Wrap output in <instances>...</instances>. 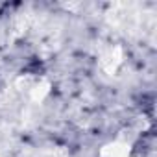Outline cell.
Instances as JSON below:
<instances>
[{
  "label": "cell",
  "instance_id": "obj_1",
  "mask_svg": "<svg viewBox=\"0 0 157 157\" xmlns=\"http://www.w3.org/2000/svg\"><path fill=\"white\" fill-rule=\"evenodd\" d=\"M122 61H124V52H122V48H120V46H111L109 50L104 52L100 65H102V68H104L107 74H115V72L118 70V67L122 65Z\"/></svg>",
  "mask_w": 157,
  "mask_h": 157
},
{
  "label": "cell",
  "instance_id": "obj_2",
  "mask_svg": "<svg viewBox=\"0 0 157 157\" xmlns=\"http://www.w3.org/2000/svg\"><path fill=\"white\" fill-rule=\"evenodd\" d=\"M100 157H129V144L122 140H113L107 142L100 148Z\"/></svg>",
  "mask_w": 157,
  "mask_h": 157
},
{
  "label": "cell",
  "instance_id": "obj_3",
  "mask_svg": "<svg viewBox=\"0 0 157 157\" xmlns=\"http://www.w3.org/2000/svg\"><path fill=\"white\" fill-rule=\"evenodd\" d=\"M50 93V83L48 80H39V82H33V85L30 87V98L33 102H43Z\"/></svg>",
  "mask_w": 157,
  "mask_h": 157
},
{
  "label": "cell",
  "instance_id": "obj_4",
  "mask_svg": "<svg viewBox=\"0 0 157 157\" xmlns=\"http://www.w3.org/2000/svg\"><path fill=\"white\" fill-rule=\"evenodd\" d=\"M35 157H67V150L65 148H44V150H39Z\"/></svg>",
  "mask_w": 157,
  "mask_h": 157
},
{
  "label": "cell",
  "instance_id": "obj_5",
  "mask_svg": "<svg viewBox=\"0 0 157 157\" xmlns=\"http://www.w3.org/2000/svg\"><path fill=\"white\" fill-rule=\"evenodd\" d=\"M0 157H10V153H8V151H4V150H0Z\"/></svg>",
  "mask_w": 157,
  "mask_h": 157
}]
</instances>
